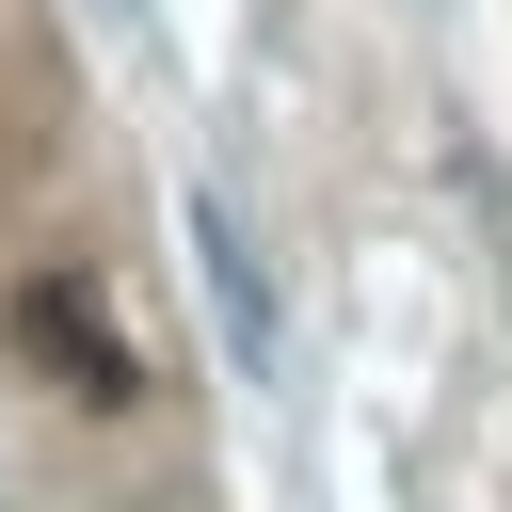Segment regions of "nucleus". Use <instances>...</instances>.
<instances>
[{
  "mask_svg": "<svg viewBox=\"0 0 512 512\" xmlns=\"http://www.w3.org/2000/svg\"><path fill=\"white\" fill-rule=\"evenodd\" d=\"M96 16H112V32H144V16H160V0H96Z\"/></svg>",
  "mask_w": 512,
  "mask_h": 512,
  "instance_id": "7ed1b4c3",
  "label": "nucleus"
},
{
  "mask_svg": "<svg viewBox=\"0 0 512 512\" xmlns=\"http://www.w3.org/2000/svg\"><path fill=\"white\" fill-rule=\"evenodd\" d=\"M16 336H32L48 368H64V400H96V416H112V400H144V368H128V336L96 320V288H32V304H16Z\"/></svg>",
  "mask_w": 512,
  "mask_h": 512,
  "instance_id": "f257e3e1",
  "label": "nucleus"
},
{
  "mask_svg": "<svg viewBox=\"0 0 512 512\" xmlns=\"http://www.w3.org/2000/svg\"><path fill=\"white\" fill-rule=\"evenodd\" d=\"M192 256H208V304H224V352H240V368L272 384V352H288V336H272V288H256V240H240V208H224V192H192Z\"/></svg>",
  "mask_w": 512,
  "mask_h": 512,
  "instance_id": "f03ea898",
  "label": "nucleus"
}]
</instances>
